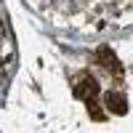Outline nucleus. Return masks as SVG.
<instances>
[{"mask_svg":"<svg viewBox=\"0 0 133 133\" xmlns=\"http://www.w3.org/2000/svg\"><path fill=\"white\" fill-rule=\"evenodd\" d=\"M72 91H75V96L80 98V101L88 104V112H91L93 120H104V112L98 109V80L91 72L77 75L75 83H72Z\"/></svg>","mask_w":133,"mask_h":133,"instance_id":"f257e3e1","label":"nucleus"},{"mask_svg":"<svg viewBox=\"0 0 133 133\" xmlns=\"http://www.w3.org/2000/svg\"><path fill=\"white\" fill-rule=\"evenodd\" d=\"M96 59H98V64H101L104 69L115 72L117 83H123V66H120V61L115 59V53H112V48H109V45H101V48H98V51H96Z\"/></svg>","mask_w":133,"mask_h":133,"instance_id":"f03ea898","label":"nucleus"},{"mask_svg":"<svg viewBox=\"0 0 133 133\" xmlns=\"http://www.w3.org/2000/svg\"><path fill=\"white\" fill-rule=\"evenodd\" d=\"M104 107L109 109V112H115V115H125V112H128L125 96H123V93H115V91H107V93H104Z\"/></svg>","mask_w":133,"mask_h":133,"instance_id":"7ed1b4c3","label":"nucleus"}]
</instances>
